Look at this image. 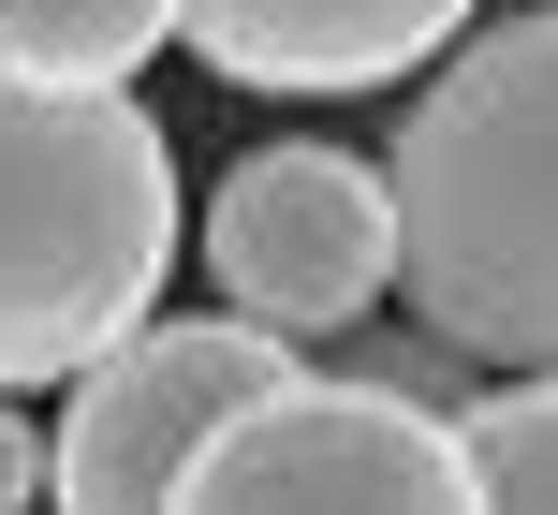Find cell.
I'll return each instance as SVG.
<instances>
[{"mask_svg":"<svg viewBox=\"0 0 558 515\" xmlns=\"http://www.w3.org/2000/svg\"><path fill=\"white\" fill-rule=\"evenodd\" d=\"M397 192V295L471 369L558 383V0L500 15L426 74L383 147Z\"/></svg>","mask_w":558,"mask_h":515,"instance_id":"obj_1","label":"cell"},{"mask_svg":"<svg viewBox=\"0 0 558 515\" xmlns=\"http://www.w3.org/2000/svg\"><path fill=\"white\" fill-rule=\"evenodd\" d=\"M177 147L133 88H15L0 74V398L88 383L162 324L177 280Z\"/></svg>","mask_w":558,"mask_h":515,"instance_id":"obj_2","label":"cell"},{"mask_svg":"<svg viewBox=\"0 0 558 515\" xmlns=\"http://www.w3.org/2000/svg\"><path fill=\"white\" fill-rule=\"evenodd\" d=\"M177 515H485V471H471V428L353 369H308L192 457Z\"/></svg>","mask_w":558,"mask_h":515,"instance_id":"obj_3","label":"cell"},{"mask_svg":"<svg viewBox=\"0 0 558 515\" xmlns=\"http://www.w3.org/2000/svg\"><path fill=\"white\" fill-rule=\"evenodd\" d=\"M206 280H221L235 324L265 339H338L397 295V192L383 163L294 133V147H251V163L206 192Z\"/></svg>","mask_w":558,"mask_h":515,"instance_id":"obj_4","label":"cell"},{"mask_svg":"<svg viewBox=\"0 0 558 515\" xmlns=\"http://www.w3.org/2000/svg\"><path fill=\"white\" fill-rule=\"evenodd\" d=\"M279 383H308L294 339H265V324H235V310L118 339L104 369L59 398V515H177L192 457L235 412H265Z\"/></svg>","mask_w":558,"mask_h":515,"instance_id":"obj_5","label":"cell"},{"mask_svg":"<svg viewBox=\"0 0 558 515\" xmlns=\"http://www.w3.org/2000/svg\"><path fill=\"white\" fill-rule=\"evenodd\" d=\"M485 0H177V45L221 88H279V104H324V88H397L426 59L471 45Z\"/></svg>","mask_w":558,"mask_h":515,"instance_id":"obj_6","label":"cell"},{"mask_svg":"<svg viewBox=\"0 0 558 515\" xmlns=\"http://www.w3.org/2000/svg\"><path fill=\"white\" fill-rule=\"evenodd\" d=\"M162 45H177V0H0L15 88H133Z\"/></svg>","mask_w":558,"mask_h":515,"instance_id":"obj_7","label":"cell"},{"mask_svg":"<svg viewBox=\"0 0 558 515\" xmlns=\"http://www.w3.org/2000/svg\"><path fill=\"white\" fill-rule=\"evenodd\" d=\"M471 471H485V515H558V383H485Z\"/></svg>","mask_w":558,"mask_h":515,"instance_id":"obj_8","label":"cell"},{"mask_svg":"<svg viewBox=\"0 0 558 515\" xmlns=\"http://www.w3.org/2000/svg\"><path fill=\"white\" fill-rule=\"evenodd\" d=\"M353 383H383V398L441 412V428H471V412H485V369H471L456 339H426V324H397V339H367V354H353Z\"/></svg>","mask_w":558,"mask_h":515,"instance_id":"obj_9","label":"cell"},{"mask_svg":"<svg viewBox=\"0 0 558 515\" xmlns=\"http://www.w3.org/2000/svg\"><path fill=\"white\" fill-rule=\"evenodd\" d=\"M59 501V428H29V398H0V515Z\"/></svg>","mask_w":558,"mask_h":515,"instance_id":"obj_10","label":"cell"}]
</instances>
